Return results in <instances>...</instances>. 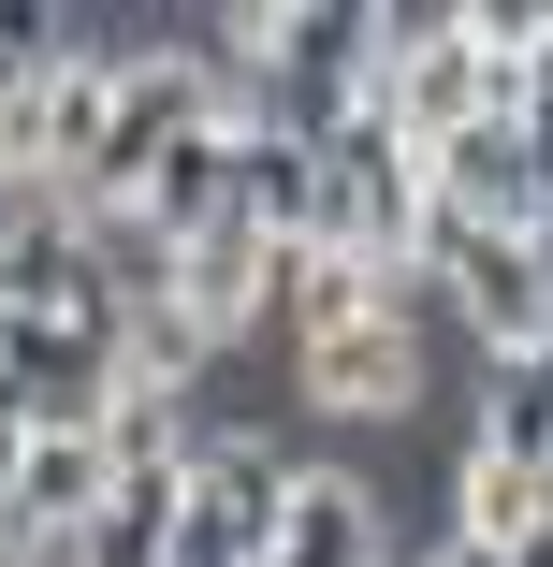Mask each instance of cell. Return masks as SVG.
Listing matches in <instances>:
<instances>
[{"instance_id":"15","label":"cell","mask_w":553,"mask_h":567,"mask_svg":"<svg viewBox=\"0 0 553 567\" xmlns=\"http://www.w3.org/2000/svg\"><path fill=\"white\" fill-rule=\"evenodd\" d=\"M510 117H524V146H539V161H553V44H539V59H524V87H510Z\"/></svg>"},{"instance_id":"16","label":"cell","mask_w":553,"mask_h":567,"mask_svg":"<svg viewBox=\"0 0 553 567\" xmlns=\"http://www.w3.org/2000/svg\"><path fill=\"white\" fill-rule=\"evenodd\" d=\"M408 567H422V553H408ZM437 567H495V553H452V538H437Z\"/></svg>"},{"instance_id":"14","label":"cell","mask_w":553,"mask_h":567,"mask_svg":"<svg viewBox=\"0 0 553 567\" xmlns=\"http://www.w3.org/2000/svg\"><path fill=\"white\" fill-rule=\"evenodd\" d=\"M481 451H510V466L553 481V364H495V393H481Z\"/></svg>"},{"instance_id":"3","label":"cell","mask_w":553,"mask_h":567,"mask_svg":"<svg viewBox=\"0 0 553 567\" xmlns=\"http://www.w3.org/2000/svg\"><path fill=\"white\" fill-rule=\"evenodd\" d=\"M379 117H393L422 161L452 146V132H481V117H510V73L481 59L467 0H452V16H408V0L379 16Z\"/></svg>"},{"instance_id":"10","label":"cell","mask_w":553,"mask_h":567,"mask_svg":"<svg viewBox=\"0 0 553 567\" xmlns=\"http://www.w3.org/2000/svg\"><path fill=\"white\" fill-rule=\"evenodd\" d=\"M248 132L263 117H204L190 146H161V175L117 204V218H146L161 248H190V234H218V218H248Z\"/></svg>"},{"instance_id":"18","label":"cell","mask_w":553,"mask_h":567,"mask_svg":"<svg viewBox=\"0 0 553 567\" xmlns=\"http://www.w3.org/2000/svg\"><path fill=\"white\" fill-rule=\"evenodd\" d=\"M0 422H16V379H0Z\"/></svg>"},{"instance_id":"7","label":"cell","mask_w":553,"mask_h":567,"mask_svg":"<svg viewBox=\"0 0 553 567\" xmlns=\"http://www.w3.org/2000/svg\"><path fill=\"white\" fill-rule=\"evenodd\" d=\"M0 320H117L102 218H73V204H16L0 218Z\"/></svg>"},{"instance_id":"11","label":"cell","mask_w":553,"mask_h":567,"mask_svg":"<svg viewBox=\"0 0 553 567\" xmlns=\"http://www.w3.org/2000/svg\"><path fill=\"white\" fill-rule=\"evenodd\" d=\"M263 567H408V553H393V524H379V495L350 466H306L277 538H263Z\"/></svg>"},{"instance_id":"2","label":"cell","mask_w":553,"mask_h":567,"mask_svg":"<svg viewBox=\"0 0 553 567\" xmlns=\"http://www.w3.org/2000/svg\"><path fill=\"white\" fill-rule=\"evenodd\" d=\"M422 277H437V320H467L495 364H553V248L539 234H481V218L437 204L422 218Z\"/></svg>"},{"instance_id":"8","label":"cell","mask_w":553,"mask_h":567,"mask_svg":"<svg viewBox=\"0 0 553 567\" xmlns=\"http://www.w3.org/2000/svg\"><path fill=\"white\" fill-rule=\"evenodd\" d=\"M291 306V248H263L248 218H218V234L175 248V320L204 334V350H234V334H263Z\"/></svg>"},{"instance_id":"5","label":"cell","mask_w":553,"mask_h":567,"mask_svg":"<svg viewBox=\"0 0 553 567\" xmlns=\"http://www.w3.org/2000/svg\"><path fill=\"white\" fill-rule=\"evenodd\" d=\"M102 509H117V466H102V436H44L16 451V481H0V567H59Z\"/></svg>"},{"instance_id":"17","label":"cell","mask_w":553,"mask_h":567,"mask_svg":"<svg viewBox=\"0 0 553 567\" xmlns=\"http://www.w3.org/2000/svg\"><path fill=\"white\" fill-rule=\"evenodd\" d=\"M510 567H553V524H539V538H524V553H510Z\"/></svg>"},{"instance_id":"13","label":"cell","mask_w":553,"mask_h":567,"mask_svg":"<svg viewBox=\"0 0 553 567\" xmlns=\"http://www.w3.org/2000/svg\"><path fill=\"white\" fill-rule=\"evenodd\" d=\"M248 234L263 248H320V146L306 132H248Z\"/></svg>"},{"instance_id":"12","label":"cell","mask_w":553,"mask_h":567,"mask_svg":"<svg viewBox=\"0 0 553 567\" xmlns=\"http://www.w3.org/2000/svg\"><path fill=\"white\" fill-rule=\"evenodd\" d=\"M539 524H553V481L467 436V451H452V553H495V567H510V553H524Z\"/></svg>"},{"instance_id":"6","label":"cell","mask_w":553,"mask_h":567,"mask_svg":"<svg viewBox=\"0 0 553 567\" xmlns=\"http://www.w3.org/2000/svg\"><path fill=\"white\" fill-rule=\"evenodd\" d=\"M422 379H437V364H422V320H408V306L291 350V393H306L320 422H422Z\"/></svg>"},{"instance_id":"1","label":"cell","mask_w":553,"mask_h":567,"mask_svg":"<svg viewBox=\"0 0 553 567\" xmlns=\"http://www.w3.org/2000/svg\"><path fill=\"white\" fill-rule=\"evenodd\" d=\"M422 218H437V161L379 117V102L350 132H320V248H350V262H379L408 291L422 277Z\"/></svg>"},{"instance_id":"9","label":"cell","mask_w":553,"mask_h":567,"mask_svg":"<svg viewBox=\"0 0 553 567\" xmlns=\"http://www.w3.org/2000/svg\"><path fill=\"white\" fill-rule=\"evenodd\" d=\"M437 204L481 218V234H539L553 248V161L524 146V117H481V132L437 146Z\"/></svg>"},{"instance_id":"4","label":"cell","mask_w":553,"mask_h":567,"mask_svg":"<svg viewBox=\"0 0 553 567\" xmlns=\"http://www.w3.org/2000/svg\"><path fill=\"white\" fill-rule=\"evenodd\" d=\"M291 451L248 436V422H204L190 436V466H175V567H263L277 509H291Z\"/></svg>"}]
</instances>
